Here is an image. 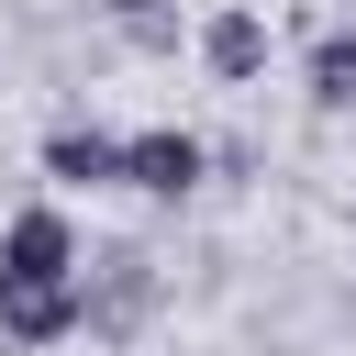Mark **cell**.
Segmentation results:
<instances>
[{
	"label": "cell",
	"mask_w": 356,
	"mask_h": 356,
	"mask_svg": "<svg viewBox=\"0 0 356 356\" xmlns=\"http://www.w3.org/2000/svg\"><path fill=\"white\" fill-rule=\"evenodd\" d=\"M89 323V289L78 278H0V334L11 345H67Z\"/></svg>",
	"instance_id": "6da1fadb"
},
{
	"label": "cell",
	"mask_w": 356,
	"mask_h": 356,
	"mask_svg": "<svg viewBox=\"0 0 356 356\" xmlns=\"http://www.w3.org/2000/svg\"><path fill=\"white\" fill-rule=\"evenodd\" d=\"M0 278H78V222H67L56 200L11 211V222H0Z\"/></svg>",
	"instance_id": "7a4b0ae2"
},
{
	"label": "cell",
	"mask_w": 356,
	"mask_h": 356,
	"mask_svg": "<svg viewBox=\"0 0 356 356\" xmlns=\"http://www.w3.org/2000/svg\"><path fill=\"white\" fill-rule=\"evenodd\" d=\"M200 167H211V156H200V134H178V122H156V134L122 145V189H156V200H178Z\"/></svg>",
	"instance_id": "3957f363"
},
{
	"label": "cell",
	"mask_w": 356,
	"mask_h": 356,
	"mask_svg": "<svg viewBox=\"0 0 356 356\" xmlns=\"http://www.w3.org/2000/svg\"><path fill=\"white\" fill-rule=\"evenodd\" d=\"M44 178H56V189H111V178H122V145L67 122V134H44Z\"/></svg>",
	"instance_id": "277c9868"
},
{
	"label": "cell",
	"mask_w": 356,
	"mask_h": 356,
	"mask_svg": "<svg viewBox=\"0 0 356 356\" xmlns=\"http://www.w3.org/2000/svg\"><path fill=\"white\" fill-rule=\"evenodd\" d=\"M200 56H211V78H256V67H267V22H256V11H222V22L200 33Z\"/></svg>",
	"instance_id": "5b68a950"
},
{
	"label": "cell",
	"mask_w": 356,
	"mask_h": 356,
	"mask_svg": "<svg viewBox=\"0 0 356 356\" xmlns=\"http://www.w3.org/2000/svg\"><path fill=\"white\" fill-rule=\"evenodd\" d=\"M312 100H323V111H356V33H323V56H312Z\"/></svg>",
	"instance_id": "8992f818"
}]
</instances>
